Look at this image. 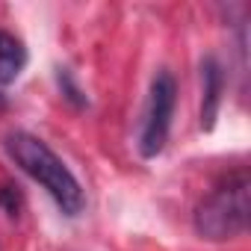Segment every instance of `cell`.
Listing matches in <instances>:
<instances>
[{"label": "cell", "mask_w": 251, "mask_h": 251, "mask_svg": "<svg viewBox=\"0 0 251 251\" xmlns=\"http://www.w3.org/2000/svg\"><path fill=\"white\" fill-rule=\"evenodd\" d=\"M6 154L15 160V166L30 175L45 192L56 201V207L65 216H80L86 210V192L80 180L71 175V169L53 154L48 142H42L33 133H9L6 136Z\"/></svg>", "instance_id": "cell-1"}, {"label": "cell", "mask_w": 251, "mask_h": 251, "mask_svg": "<svg viewBox=\"0 0 251 251\" xmlns=\"http://www.w3.org/2000/svg\"><path fill=\"white\" fill-rule=\"evenodd\" d=\"M251 219V186L248 175L239 172L227 177V183L216 186L195 210V230L201 239L225 242L245 233Z\"/></svg>", "instance_id": "cell-2"}, {"label": "cell", "mask_w": 251, "mask_h": 251, "mask_svg": "<svg viewBox=\"0 0 251 251\" xmlns=\"http://www.w3.org/2000/svg\"><path fill=\"white\" fill-rule=\"evenodd\" d=\"M175 103H177V83H175L172 71L163 68L151 80L148 106H145V118H142V133H139V154L145 160L157 157L166 148L169 130H172Z\"/></svg>", "instance_id": "cell-3"}, {"label": "cell", "mask_w": 251, "mask_h": 251, "mask_svg": "<svg viewBox=\"0 0 251 251\" xmlns=\"http://www.w3.org/2000/svg\"><path fill=\"white\" fill-rule=\"evenodd\" d=\"M201 127L213 130L219 106H222V92H225V71L216 56H204L201 62Z\"/></svg>", "instance_id": "cell-4"}, {"label": "cell", "mask_w": 251, "mask_h": 251, "mask_svg": "<svg viewBox=\"0 0 251 251\" xmlns=\"http://www.w3.org/2000/svg\"><path fill=\"white\" fill-rule=\"evenodd\" d=\"M27 65V48L12 33L0 30V86H9Z\"/></svg>", "instance_id": "cell-5"}, {"label": "cell", "mask_w": 251, "mask_h": 251, "mask_svg": "<svg viewBox=\"0 0 251 251\" xmlns=\"http://www.w3.org/2000/svg\"><path fill=\"white\" fill-rule=\"evenodd\" d=\"M3 106H6V100H3V95H0V109H3Z\"/></svg>", "instance_id": "cell-6"}]
</instances>
